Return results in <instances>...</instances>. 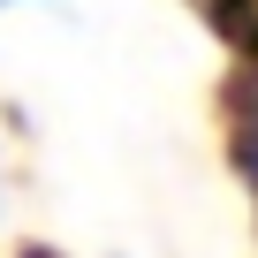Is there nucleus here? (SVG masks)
<instances>
[{"label":"nucleus","instance_id":"1","mask_svg":"<svg viewBox=\"0 0 258 258\" xmlns=\"http://www.w3.org/2000/svg\"><path fill=\"white\" fill-rule=\"evenodd\" d=\"M8 8H31V0H0V16H8Z\"/></svg>","mask_w":258,"mask_h":258}]
</instances>
